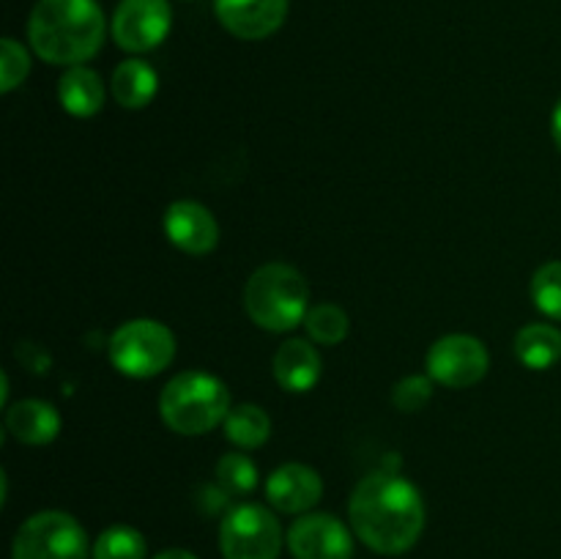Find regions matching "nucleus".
Returning <instances> with one entry per match:
<instances>
[{"label": "nucleus", "mask_w": 561, "mask_h": 559, "mask_svg": "<svg viewBox=\"0 0 561 559\" xmlns=\"http://www.w3.org/2000/svg\"><path fill=\"white\" fill-rule=\"evenodd\" d=\"M351 526L367 548L403 554L425 529V502L414 482L392 469H378L359 480L348 502Z\"/></svg>", "instance_id": "f257e3e1"}, {"label": "nucleus", "mask_w": 561, "mask_h": 559, "mask_svg": "<svg viewBox=\"0 0 561 559\" xmlns=\"http://www.w3.org/2000/svg\"><path fill=\"white\" fill-rule=\"evenodd\" d=\"M107 20L96 0H38L27 38L38 58L55 66H82L102 49Z\"/></svg>", "instance_id": "f03ea898"}, {"label": "nucleus", "mask_w": 561, "mask_h": 559, "mask_svg": "<svg viewBox=\"0 0 561 559\" xmlns=\"http://www.w3.org/2000/svg\"><path fill=\"white\" fill-rule=\"evenodd\" d=\"M230 392L225 381L206 370H186L170 378L159 395V414L170 431L181 436H203L225 422Z\"/></svg>", "instance_id": "7ed1b4c3"}, {"label": "nucleus", "mask_w": 561, "mask_h": 559, "mask_svg": "<svg viewBox=\"0 0 561 559\" xmlns=\"http://www.w3.org/2000/svg\"><path fill=\"white\" fill-rule=\"evenodd\" d=\"M310 285L299 269L288 263H266L255 269L244 285L247 316L266 332H290L307 318Z\"/></svg>", "instance_id": "20e7f679"}, {"label": "nucleus", "mask_w": 561, "mask_h": 559, "mask_svg": "<svg viewBox=\"0 0 561 559\" xmlns=\"http://www.w3.org/2000/svg\"><path fill=\"white\" fill-rule=\"evenodd\" d=\"M110 362L129 378H151L175 360V334L162 321L135 318L121 323L110 338Z\"/></svg>", "instance_id": "39448f33"}, {"label": "nucleus", "mask_w": 561, "mask_h": 559, "mask_svg": "<svg viewBox=\"0 0 561 559\" xmlns=\"http://www.w3.org/2000/svg\"><path fill=\"white\" fill-rule=\"evenodd\" d=\"M14 559H88V535L80 521L60 510L31 515L16 529Z\"/></svg>", "instance_id": "423d86ee"}, {"label": "nucleus", "mask_w": 561, "mask_h": 559, "mask_svg": "<svg viewBox=\"0 0 561 559\" xmlns=\"http://www.w3.org/2000/svg\"><path fill=\"white\" fill-rule=\"evenodd\" d=\"M225 559H277L283 551V526L263 504H239L219 526Z\"/></svg>", "instance_id": "0eeeda50"}, {"label": "nucleus", "mask_w": 561, "mask_h": 559, "mask_svg": "<svg viewBox=\"0 0 561 559\" xmlns=\"http://www.w3.org/2000/svg\"><path fill=\"white\" fill-rule=\"evenodd\" d=\"M491 367V356L482 340L471 334H447L427 351V376L449 389H466L482 381Z\"/></svg>", "instance_id": "6e6552de"}, {"label": "nucleus", "mask_w": 561, "mask_h": 559, "mask_svg": "<svg viewBox=\"0 0 561 559\" xmlns=\"http://www.w3.org/2000/svg\"><path fill=\"white\" fill-rule=\"evenodd\" d=\"M173 11L168 0H121L113 14V38L126 53H148L168 38Z\"/></svg>", "instance_id": "1a4fd4ad"}, {"label": "nucleus", "mask_w": 561, "mask_h": 559, "mask_svg": "<svg viewBox=\"0 0 561 559\" xmlns=\"http://www.w3.org/2000/svg\"><path fill=\"white\" fill-rule=\"evenodd\" d=\"M288 548L296 559H351L354 540L348 526L327 513H307L288 529Z\"/></svg>", "instance_id": "9d476101"}, {"label": "nucleus", "mask_w": 561, "mask_h": 559, "mask_svg": "<svg viewBox=\"0 0 561 559\" xmlns=\"http://www.w3.org/2000/svg\"><path fill=\"white\" fill-rule=\"evenodd\" d=\"M214 14L236 38L261 42L283 27L288 0H214Z\"/></svg>", "instance_id": "9b49d317"}, {"label": "nucleus", "mask_w": 561, "mask_h": 559, "mask_svg": "<svg viewBox=\"0 0 561 559\" xmlns=\"http://www.w3.org/2000/svg\"><path fill=\"white\" fill-rule=\"evenodd\" d=\"M164 233L186 255H208L219 244V223L203 203L175 201L164 214Z\"/></svg>", "instance_id": "f8f14e48"}, {"label": "nucleus", "mask_w": 561, "mask_h": 559, "mask_svg": "<svg viewBox=\"0 0 561 559\" xmlns=\"http://www.w3.org/2000/svg\"><path fill=\"white\" fill-rule=\"evenodd\" d=\"M323 497V480L312 466L285 464L266 480V499L279 513H307Z\"/></svg>", "instance_id": "ddd939ff"}, {"label": "nucleus", "mask_w": 561, "mask_h": 559, "mask_svg": "<svg viewBox=\"0 0 561 559\" xmlns=\"http://www.w3.org/2000/svg\"><path fill=\"white\" fill-rule=\"evenodd\" d=\"M321 354L307 340H285L274 354V378L288 392H310L321 378Z\"/></svg>", "instance_id": "4468645a"}, {"label": "nucleus", "mask_w": 561, "mask_h": 559, "mask_svg": "<svg viewBox=\"0 0 561 559\" xmlns=\"http://www.w3.org/2000/svg\"><path fill=\"white\" fill-rule=\"evenodd\" d=\"M5 427L16 442L42 447L58 438L60 414L53 403H44V400H20L5 411Z\"/></svg>", "instance_id": "2eb2a0df"}, {"label": "nucleus", "mask_w": 561, "mask_h": 559, "mask_svg": "<svg viewBox=\"0 0 561 559\" xmlns=\"http://www.w3.org/2000/svg\"><path fill=\"white\" fill-rule=\"evenodd\" d=\"M104 96H107V88H104L102 77L88 66H69L58 82L60 107L75 118L96 115L104 107Z\"/></svg>", "instance_id": "dca6fc26"}, {"label": "nucleus", "mask_w": 561, "mask_h": 559, "mask_svg": "<svg viewBox=\"0 0 561 559\" xmlns=\"http://www.w3.org/2000/svg\"><path fill=\"white\" fill-rule=\"evenodd\" d=\"M159 77L153 71L151 64L146 60H124L118 64V69L113 71V82H110V91L113 99L126 110H142L153 96H157Z\"/></svg>", "instance_id": "f3484780"}, {"label": "nucleus", "mask_w": 561, "mask_h": 559, "mask_svg": "<svg viewBox=\"0 0 561 559\" xmlns=\"http://www.w3.org/2000/svg\"><path fill=\"white\" fill-rule=\"evenodd\" d=\"M515 356L531 370H548L561 360V332L551 323H526L515 334Z\"/></svg>", "instance_id": "a211bd4d"}, {"label": "nucleus", "mask_w": 561, "mask_h": 559, "mask_svg": "<svg viewBox=\"0 0 561 559\" xmlns=\"http://www.w3.org/2000/svg\"><path fill=\"white\" fill-rule=\"evenodd\" d=\"M225 433L230 442L241 449H257L261 444L268 442L272 436V420L266 411L255 403H241L233 406L225 417Z\"/></svg>", "instance_id": "6ab92c4d"}, {"label": "nucleus", "mask_w": 561, "mask_h": 559, "mask_svg": "<svg viewBox=\"0 0 561 559\" xmlns=\"http://www.w3.org/2000/svg\"><path fill=\"white\" fill-rule=\"evenodd\" d=\"M301 327L307 329L316 343L321 345H337L348 338L351 321L345 316V310L340 305H332V301H321V305H312L307 310V318Z\"/></svg>", "instance_id": "aec40b11"}, {"label": "nucleus", "mask_w": 561, "mask_h": 559, "mask_svg": "<svg viewBox=\"0 0 561 559\" xmlns=\"http://www.w3.org/2000/svg\"><path fill=\"white\" fill-rule=\"evenodd\" d=\"M146 537L135 526H110L93 543V559H146Z\"/></svg>", "instance_id": "412c9836"}, {"label": "nucleus", "mask_w": 561, "mask_h": 559, "mask_svg": "<svg viewBox=\"0 0 561 559\" xmlns=\"http://www.w3.org/2000/svg\"><path fill=\"white\" fill-rule=\"evenodd\" d=\"M217 486L228 493L230 499L247 497L257 486V469L247 455L228 453L217 464Z\"/></svg>", "instance_id": "4be33fe9"}, {"label": "nucleus", "mask_w": 561, "mask_h": 559, "mask_svg": "<svg viewBox=\"0 0 561 559\" xmlns=\"http://www.w3.org/2000/svg\"><path fill=\"white\" fill-rule=\"evenodd\" d=\"M531 299L537 310L561 321V261H548L531 277Z\"/></svg>", "instance_id": "5701e85b"}, {"label": "nucleus", "mask_w": 561, "mask_h": 559, "mask_svg": "<svg viewBox=\"0 0 561 559\" xmlns=\"http://www.w3.org/2000/svg\"><path fill=\"white\" fill-rule=\"evenodd\" d=\"M31 71V55L16 38H3L0 42V91L11 93L22 85Z\"/></svg>", "instance_id": "b1692460"}, {"label": "nucleus", "mask_w": 561, "mask_h": 559, "mask_svg": "<svg viewBox=\"0 0 561 559\" xmlns=\"http://www.w3.org/2000/svg\"><path fill=\"white\" fill-rule=\"evenodd\" d=\"M433 378L431 376H405L403 381L394 384L392 389V403L398 406L403 414H414L427 406L433 398Z\"/></svg>", "instance_id": "393cba45"}, {"label": "nucleus", "mask_w": 561, "mask_h": 559, "mask_svg": "<svg viewBox=\"0 0 561 559\" xmlns=\"http://www.w3.org/2000/svg\"><path fill=\"white\" fill-rule=\"evenodd\" d=\"M551 135H553V142H557V148L561 151V99H559L557 110H553V115H551Z\"/></svg>", "instance_id": "a878e982"}, {"label": "nucleus", "mask_w": 561, "mask_h": 559, "mask_svg": "<svg viewBox=\"0 0 561 559\" xmlns=\"http://www.w3.org/2000/svg\"><path fill=\"white\" fill-rule=\"evenodd\" d=\"M153 559H197V557L192 551H186V548H168V551L157 554Z\"/></svg>", "instance_id": "bb28decb"}]
</instances>
